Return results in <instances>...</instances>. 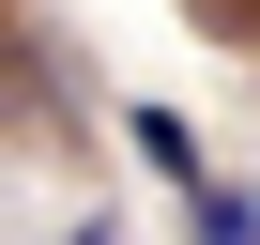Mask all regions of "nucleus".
I'll use <instances>...</instances> for the list:
<instances>
[{
  "mask_svg": "<svg viewBox=\"0 0 260 245\" xmlns=\"http://www.w3.org/2000/svg\"><path fill=\"white\" fill-rule=\"evenodd\" d=\"M138 169H169V184H184V199H199V184H214V169H199V122H184V107H138Z\"/></svg>",
  "mask_w": 260,
  "mask_h": 245,
  "instance_id": "1",
  "label": "nucleus"
},
{
  "mask_svg": "<svg viewBox=\"0 0 260 245\" xmlns=\"http://www.w3.org/2000/svg\"><path fill=\"white\" fill-rule=\"evenodd\" d=\"M199 245H260V199L245 184H199Z\"/></svg>",
  "mask_w": 260,
  "mask_h": 245,
  "instance_id": "2",
  "label": "nucleus"
}]
</instances>
